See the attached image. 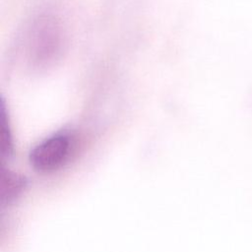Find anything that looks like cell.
<instances>
[{"mask_svg": "<svg viewBox=\"0 0 252 252\" xmlns=\"http://www.w3.org/2000/svg\"><path fill=\"white\" fill-rule=\"evenodd\" d=\"M64 44V33L59 22L50 16L38 17L29 33V60L37 68L47 67L61 56Z\"/></svg>", "mask_w": 252, "mask_h": 252, "instance_id": "obj_1", "label": "cell"}, {"mask_svg": "<svg viewBox=\"0 0 252 252\" xmlns=\"http://www.w3.org/2000/svg\"><path fill=\"white\" fill-rule=\"evenodd\" d=\"M74 149V136L67 131H60L46 137L32 149L30 163L37 172L52 173L69 161Z\"/></svg>", "mask_w": 252, "mask_h": 252, "instance_id": "obj_2", "label": "cell"}, {"mask_svg": "<svg viewBox=\"0 0 252 252\" xmlns=\"http://www.w3.org/2000/svg\"><path fill=\"white\" fill-rule=\"evenodd\" d=\"M25 177L10 170H4L2 174V200L10 203L17 198L26 187Z\"/></svg>", "mask_w": 252, "mask_h": 252, "instance_id": "obj_3", "label": "cell"}, {"mask_svg": "<svg viewBox=\"0 0 252 252\" xmlns=\"http://www.w3.org/2000/svg\"><path fill=\"white\" fill-rule=\"evenodd\" d=\"M1 152L2 156L4 158H9L12 153H13V135H12V130H11V125H10V120H9V115L7 113L5 103L2 101L1 104Z\"/></svg>", "mask_w": 252, "mask_h": 252, "instance_id": "obj_4", "label": "cell"}]
</instances>
